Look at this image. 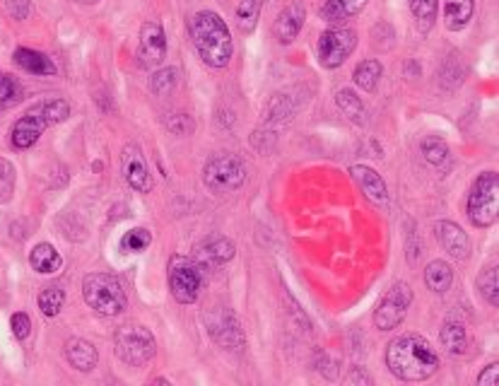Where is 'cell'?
I'll use <instances>...</instances> for the list:
<instances>
[{"mask_svg": "<svg viewBox=\"0 0 499 386\" xmlns=\"http://www.w3.org/2000/svg\"><path fill=\"white\" fill-rule=\"evenodd\" d=\"M478 386H499V365L493 362V365H487L478 377Z\"/></svg>", "mask_w": 499, "mask_h": 386, "instance_id": "38", "label": "cell"}, {"mask_svg": "<svg viewBox=\"0 0 499 386\" xmlns=\"http://www.w3.org/2000/svg\"><path fill=\"white\" fill-rule=\"evenodd\" d=\"M261 7H264L261 0H242V3H239V7H236V27H239V32L251 35V32L258 27Z\"/></svg>", "mask_w": 499, "mask_h": 386, "instance_id": "30", "label": "cell"}, {"mask_svg": "<svg viewBox=\"0 0 499 386\" xmlns=\"http://www.w3.org/2000/svg\"><path fill=\"white\" fill-rule=\"evenodd\" d=\"M121 172L123 179L129 183L135 193H150L152 186H155V179L150 174V167L145 162V155H142L140 145L129 142L121 152Z\"/></svg>", "mask_w": 499, "mask_h": 386, "instance_id": "13", "label": "cell"}, {"mask_svg": "<svg viewBox=\"0 0 499 386\" xmlns=\"http://www.w3.org/2000/svg\"><path fill=\"white\" fill-rule=\"evenodd\" d=\"M29 266H32L36 273H56L63 266L61 254L56 251L54 245H48V242H39V245H34V249L29 251Z\"/></svg>", "mask_w": 499, "mask_h": 386, "instance_id": "21", "label": "cell"}, {"mask_svg": "<svg viewBox=\"0 0 499 386\" xmlns=\"http://www.w3.org/2000/svg\"><path fill=\"white\" fill-rule=\"evenodd\" d=\"M478 290L480 295L490 302L493 307H499V273L497 266L493 268H487L478 276Z\"/></svg>", "mask_w": 499, "mask_h": 386, "instance_id": "33", "label": "cell"}, {"mask_svg": "<svg viewBox=\"0 0 499 386\" xmlns=\"http://www.w3.org/2000/svg\"><path fill=\"white\" fill-rule=\"evenodd\" d=\"M336 104H338V109H340V111H343V114L348 116L352 123H358V126H365V123H367V107H365V102H362V97H359L355 89H350V88L338 89Z\"/></svg>", "mask_w": 499, "mask_h": 386, "instance_id": "23", "label": "cell"}, {"mask_svg": "<svg viewBox=\"0 0 499 386\" xmlns=\"http://www.w3.org/2000/svg\"><path fill=\"white\" fill-rule=\"evenodd\" d=\"M176 85H179V70L176 68L155 70V73H152V80H150V89H152L157 97H167L169 92H174Z\"/></svg>", "mask_w": 499, "mask_h": 386, "instance_id": "32", "label": "cell"}, {"mask_svg": "<svg viewBox=\"0 0 499 386\" xmlns=\"http://www.w3.org/2000/svg\"><path fill=\"white\" fill-rule=\"evenodd\" d=\"M355 47H358V32L352 27L326 29L317 44L318 61L324 68L336 70L348 61V56L355 51Z\"/></svg>", "mask_w": 499, "mask_h": 386, "instance_id": "10", "label": "cell"}, {"mask_svg": "<svg viewBox=\"0 0 499 386\" xmlns=\"http://www.w3.org/2000/svg\"><path fill=\"white\" fill-rule=\"evenodd\" d=\"M10 329H13L15 339L25 340L29 336V331H32V321H29V317L25 312H17L10 317Z\"/></svg>", "mask_w": 499, "mask_h": 386, "instance_id": "37", "label": "cell"}, {"mask_svg": "<svg viewBox=\"0 0 499 386\" xmlns=\"http://www.w3.org/2000/svg\"><path fill=\"white\" fill-rule=\"evenodd\" d=\"M15 66L20 70H25V73L29 75H56L58 73V68L54 66V61L48 58L47 54H41V51H34V48H27V47H20V48H15Z\"/></svg>", "mask_w": 499, "mask_h": 386, "instance_id": "19", "label": "cell"}, {"mask_svg": "<svg viewBox=\"0 0 499 386\" xmlns=\"http://www.w3.org/2000/svg\"><path fill=\"white\" fill-rule=\"evenodd\" d=\"M36 305H39V312L44 314V317H58V314L63 312V305H66V290L58 287V285H48V287H44V290L39 292Z\"/></svg>", "mask_w": 499, "mask_h": 386, "instance_id": "28", "label": "cell"}, {"mask_svg": "<svg viewBox=\"0 0 499 386\" xmlns=\"http://www.w3.org/2000/svg\"><path fill=\"white\" fill-rule=\"evenodd\" d=\"M434 232H437L439 245L444 246L449 256L456 258V261H468L471 258V237L461 230L459 224L452 223V220H442V223L434 224Z\"/></svg>", "mask_w": 499, "mask_h": 386, "instance_id": "15", "label": "cell"}, {"mask_svg": "<svg viewBox=\"0 0 499 386\" xmlns=\"http://www.w3.org/2000/svg\"><path fill=\"white\" fill-rule=\"evenodd\" d=\"M167 58V37L160 22H145L140 27V41H138V63L140 68L155 70Z\"/></svg>", "mask_w": 499, "mask_h": 386, "instance_id": "11", "label": "cell"}, {"mask_svg": "<svg viewBox=\"0 0 499 386\" xmlns=\"http://www.w3.org/2000/svg\"><path fill=\"white\" fill-rule=\"evenodd\" d=\"M466 215L473 227L487 230L497 223L499 215V176L497 172L480 174L471 186L466 203Z\"/></svg>", "mask_w": 499, "mask_h": 386, "instance_id": "5", "label": "cell"}, {"mask_svg": "<svg viewBox=\"0 0 499 386\" xmlns=\"http://www.w3.org/2000/svg\"><path fill=\"white\" fill-rule=\"evenodd\" d=\"M236 246L232 239L227 237H205L201 239L196 246H193V261L201 266L203 271H217V268H223L234 258Z\"/></svg>", "mask_w": 499, "mask_h": 386, "instance_id": "14", "label": "cell"}, {"mask_svg": "<svg viewBox=\"0 0 499 386\" xmlns=\"http://www.w3.org/2000/svg\"><path fill=\"white\" fill-rule=\"evenodd\" d=\"M68 365L75 367L78 372H92L99 362V350H97L89 340L85 339H70L63 348Z\"/></svg>", "mask_w": 499, "mask_h": 386, "instance_id": "18", "label": "cell"}, {"mask_svg": "<svg viewBox=\"0 0 499 386\" xmlns=\"http://www.w3.org/2000/svg\"><path fill=\"white\" fill-rule=\"evenodd\" d=\"M420 150H422V155H425V160L432 167H442V164L449 160V145H446L444 138L439 136H430L422 141V145H420Z\"/></svg>", "mask_w": 499, "mask_h": 386, "instance_id": "31", "label": "cell"}, {"mask_svg": "<svg viewBox=\"0 0 499 386\" xmlns=\"http://www.w3.org/2000/svg\"><path fill=\"white\" fill-rule=\"evenodd\" d=\"M411 13L415 17V25L422 35H427L434 27L439 15V0H408Z\"/></svg>", "mask_w": 499, "mask_h": 386, "instance_id": "27", "label": "cell"}, {"mask_svg": "<svg viewBox=\"0 0 499 386\" xmlns=\"http://www.w3.org/2000/svg\"><path fill=\"white\" fill-rule=\"evenodd\" d=\"M412 305V287L403 280L391 285V290H386L379 307L374 309V326L379 331H393L403 324L405 314Z\"/></svg>", "mask_w": 499, "mask_h": 386, "instance_id": "9", "label": "cell"}, {"mask_svg": "<svg viewBox=\"0 0 499 386\" xmlns=\"http://www.w3.org/2000/svg\"><path fill=\"white\" fill-rule=\"evenodd\" d=\"M425 283L427 287L432 292H437V295H444V292L452 290V283H453V271L452 266L446 264V261H442V258H434V261H430L425 268Z\"/></svg>", "mask_w": 499, "mask_h": 386, "instance_id": "24", "label": "cell"}, {"mask_svg": "<svg viewBox=\"0 0 499 386\" xmlns=\"http://www.w3.org/2000/svg\"><path fill=\"white\" fill-rule=\"evenodd\" d=\"M68 116H70V104L66 99H61V97H51V99H41V102L32 104L13 123V129H10V145L15 150L34 148L48 126L68 121Z\"/></svg>", "mask_w": 499, "mask_h": 386, "instance_id": "3", "label": "cell"}, {"mask_svg": "<svg viewBox=\"0 0 499 386\" xmlns=\"http://www.w3.org/2000/svg\"><path fill=\"white\" fill-rule=\"evenodd\" d=\"M304 20H307V7L295 0V3H290L287 7H283V13L277 15L273 35H275V39L280 41L283 47H287V44H292V41L299 37V32H302L304 27Z\"/></svg>", "mask_w": 499, "mask_h": 386, "instance_id": "17", "label": "cell"}, {"mask_svg": "<svg viewBox=\"0 0 499 386\" xmlns=\"http://www.w3.org/2000/svg\"><path fill=\"white\" fill-rule=\"evenodd\" d=\"M7 10L15 20H25L29 15V0H7Z\"/></svg>", "mask_w": 499, "mask_h": 386, "instance_id": "39", "label": "cell"}, {"mask_svg": "<svg viewBox=\"0 0 499 386\" xmlns=\"http://www.w3.org/2000/svg\"><path fill=\"white\" fill-rule=\"evenodd\" d=\"M82 297L89 309H95L101 317H119L126 312L129 297L123 285L109 276V273H89L82 280Z\"/></svg>", "mask_w": 499, "mask_h": 386, "instance_id": "4", "label": "cell"}, {"mask_svg": "<svg viewBox=\"0 0 499 386\" xmlns=\"http://www.w3.org/2000/svg\"><path fill=\"white\" fill-rule=\"evenodd\" d=\"M386 367L400 381H425L439 370V358L422 336L403 333L386 348Z\"/></svg>", "mask_w": 499, "mask_h": 386, "instance_id": "1", "label": "cell"}, {"mask_svg": "<svg viewBox=\"0 0 499 386\" xmlns=\"http://www.w3.org/2000/svg\"><path fill=\"white\" fill-rule=\"evenodd\" d=\"M371 381H374V380H371V377L365 372V370H359V367H355L352 372H348V384H365V386H369Z\"/></svg>", "mask_w": 499, "mask_h": 386, "instance_id": "40", "label": "cell"}, {"mask_svg": "<svg viewBox=\"0 0 499 386\" xmlns=\"http://www.w3.org/2000/svg\"><path fill=\"white\" fill-rule=\"evenodd\" d=\"M439 340H442V346H444L446 352H452V355H463L468 348L466 326L459 324V321H446V324L442 326Z\"/></svg>", "mask_w": 499, "mask_h": 386, "instance_id": "25", "label": "cell"}, {"mask_svg": "<svg viewBox=\"0 0 499 386\" xmlns=\"http://www.w3.org/2000/svg\"><path fill=\"white\" fill-rule=\"evenodd\" d=\"M167 280L172 297L179 305H196L203 292V268L193 258L182 256V254L169 258Z\"/></svg>", "mask_w": 499, "mask_h": 386, "instance_id": "6", "label": "cell"}, {"mask_svg": "<svg viewBox=\"0 0 499 386\" xmlns=\"http://www.w3.org/2000/svg\"><path fill=\"white\" fill-rule=\"evenodd\" d=\"M189 37L193 41L198 58L208 68H224L230 66L234 44H232V32L224 25V20L213 10H198L189 20Z\"/></svg>", "mask_w": 499, "mask_h": 386, "instance_id": "2", "label": "cell"}, {"mask_svg": "<svg viewBox=\"0 0 499 386\" xmlns=\"http://www.w3.org/2000/svg\"><path fill=\"white\" fill-rule=\"evenodd\" d=\"M164 129L169 133H174V136H191L196 130V121L189 114H169L164 119Z\"/></svg>", "mask_w": 499, "mask_h": 386, "instance_id": "36", "label": "cell"}, {"mask_svg": "<svg viewBox=\"0 0 499 386\" xmlns=\"http://www.w3.org/2000/svg\"><path fill=\"white\" fill-rule=\"evenodd\" d=\"M350 176H352V182L358 183L359 191L369 198L371 203H377V205L389 203V186H386V182L381 179L379 172H374L371 167H367V164H352Z\"/></svg>", "mask_w": 499, "mask_h": 386, "instance_id": "16", "label": "cell"}, {"mask_svg": "<svg viewBox=\"0 0 499 386\" xmlns=\"http://www.w3.org/2000/svg\"><path fill=\"white\" fill-rule=\"evenodd\" d=\"M369 0H324L318 7V17L324 22H343L359 15L367 7Z\"/></svg>", "mask_w": 499, "mask_h": 386, "instance_id": "20", "label": "cell"}, {"mask_svg": "<svg viewBox=\"0 0 499 386\" xmlns=\"http://www.w3.org/2000/svg\"><path fill=\"white\" fill-rule=\"evenodd\" d=\"M208 331L210 339L215 340L220 348H224V350H242L244 348L242 324H239V318L230 309L220 307L213 314H208Z\"/></svg>", "mask_w": 499, "mask_h": 386, "instance_id": "12", "label": "cell"}, {"mask_svg": "<svg viewBox=\"0 0 499 386\" xmlns=\"http://www.w3.org/2000/svg\"><path fill=\"white\" fill-rule=\"evenodd\" d=\"M203 182L215 193H232V191L242 189L246 182V167L234 155H215L205 162Z\"/></svg>", "mask_w": 499, "mask_h": 386, "instance_id": "8", "label": "cell"}, {"mask_svg": "<svg viewBox=\"0 0 499 386\" xmlns=\"http://www.w3.org/2000/svg\"><path fill=\"white\" fill-rule=\"evenodd\" d=\"M381 75H384V68H381V63L377 58H367V61L358 63V68L352 73V80L358 85L359 89H365V92H374L379 88V80H381Z\"/></svg>", "mask_w": 499, "mask_h": 386, "instance_id": "26", "label": "cell"}, {"mask_svg": "<svg viewBox=\"0 0 499 386\" xmlns=\"http://www.w3.org/2000/svg\"><path fill=\"white\" fill-rule=\"evenodd\" d=\"M152 245V235L145 227H133L123 235L121 239V251L126 254H138V251H145L148 246Z\"/></svg>", "mask_w": 499, "mask_h": 386, "instance_id": "34", "label": "cell"}, {"mask_svg": "<svg viewBox=\"0 0 499 386\" xmlns=\"http://www.w3.org/2000/svg\"><path fill=\"white\" fill-rule=\"evenodd\" d=\"M475 3L473 0H444V25L449 32H461L468 27Z\"/></svg>", "mask_w": 499, "mask_h": 386, "instance_id": "22", "label": "cell"}, {"mask_svg": "<svg viewBox=\"0 0 499 386\" xmlns=\"http://www.w3.org/2000/svg\"><path fill=\"white\" fill-rule=\"evenodd\" d=\"M25 99V88L22 82L10 73H0V111L13 109Z\"/></svg>", "mask_w": 499, "mask_h": 386, "instance_id": "29", "label": "cell"}, {"mask_svg": "<svg viewBox=\"0 0 499 386\" xmlns=\"http://www.w3.org/2000/svg\"><path fill=\"white\" fill-rule=\"evenodd\" d=\"M155 336L145 326H121L114 336L116 358L130 367H140L155 358Z\"/></svg>", "mask_w": 499, "mask_h": 386, "instance_id": "7", "label": "cell"}, {"mask_svg": "<svg viewBox=\"0 0 499 386\" xmlns=\"http://www.w3.org/2000/svg\"><path fill=\"white\" fill-rule=\"evenodd\" d=\"M78 3H82V5H95L97 0H78Z\"/></svg>", "mask_w": 499, "mask_h": 386, "instance_id": "41", "label": "cell"}, {"mask_svg": "<svg viewBox=\"0 0 499 386\" xmlns=\"http://www.w3.org/2000/svg\"><path fill=\"white\" fill-rule=\"evenodd\" d=\"M15 182H17V172H15L13 162L5 160V157H0V205L13 198Z\"/></svg>", "mask_w": 499, "mask_h": 386, "instance_id": "35", "label": "cell"}]
</instances>
